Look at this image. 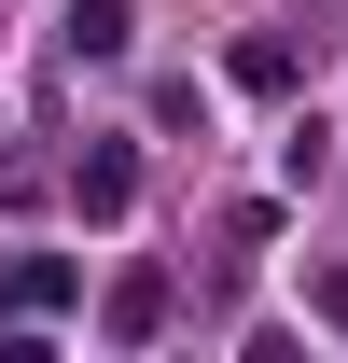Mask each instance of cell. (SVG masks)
Masks as SVG:
<instances>
[{
  "label": "cell",
  "instance_id": "cell-1",
  "mask_svg": "<svg viewBox=\"0 0 348 363\" xmlns=\"http://www.w3.org/2000/svg\"><path fill=\"white\" fill-rule=\"evenodd\" d=\"M70 294H84V266H70V252H14V266H0V335H14L28 308H70Z\"/></svg>",
  "mask_w": 348,
  "mask_h": 363
},
{
  "label": "cell",
  "instance_id": "cell-3",
  "mask_svg": "<svg viewBox=\"0 0 348 363\" xmlns=\"http://www.w3.org/2000/svg\"><path fill=\"white\" fill-rule=\"evenodd\" d=\"M126 28H139L126 0H70V56H98V70H112V56H126Z\"/></svg>",
  "mask_w": 348,
  "mask_h": 363
},
{
  "label": "cell",
  "instance_id": "cell-2",
  "mask_svg": "<svg viewBox=\"0 0 348 363\" xmlns=\"http://www.w3.org/2000/svg\"><path fill=\"white\" fill-rule=\"evenodd\" d=\"M70 210H84V224H126V210H139V154H126V140H98L84 168H70Z\"/></svg>",
  "mask_w": 348,
  "mask_h": 363
}]
</instances>
